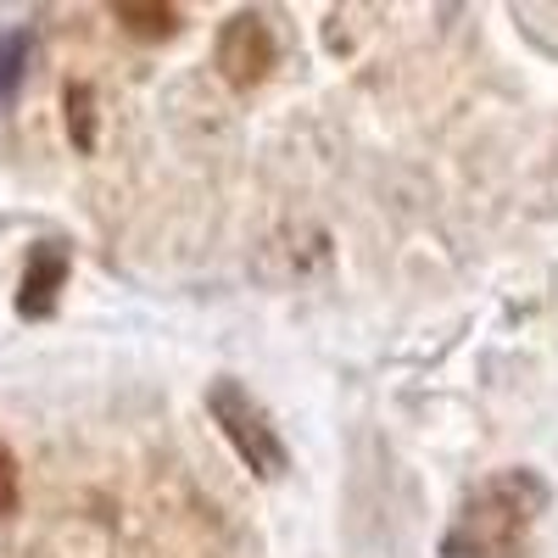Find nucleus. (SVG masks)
I'll return each instance as SVG.
<instances>
[{"mask_svg":"<svg viewBox=\"0 0 558 558\" xmlns=\"http://www.w3.org/2000/svg\"><path fill=\"white\" fill-rule=\"evenodd\" d=\"M547 481L536 470H497L486 475L441 536V558H531V531L547 514Z\"/></svg>","mask_w":558,"mask_h":558,"instance_id":"obj_1","label":"nucleus"},{"mask_svg":"<svg viewBox=\"0 0 558 558\" xmlns=\"http://www.w3.org/2000/svg\"><path fill=\"white\" fill-rule=\"evenodd\" d=\"M207 413H213V425L223 430V441L235 447V458L246 463L252 475L274 481V475L291 470V452H286V441H279L268 408H263L241 380H229V375L213 380V386H207Z\"/></svg>","mask_w":558,"mask_h":558,"instance_id":"obj_2","label":"nucleus"},{"mask_svg":"<svg viewBox=\"0 0 558 558\" xmlns=\"http://www.w3.org/2000/svg\"><path fill=\"white\" fill-rule=\"evenodd\" d=\"M274 68V34L257 12H235L218 34V73L235 84V89H252L263 84Z\"/></svg>","mask_w":558,"mask_h":558,"instance_id":"obj_3","label":"nucleus"},{"mask_svg":"<svg viewBox=\"0 0 558 558\" xmlns=\"http://www.w3.org/2000/svg\"><path fill=\"white\" fill-rule=\"evenodd\" d=\"M68 246L62 241H39L28 252V268H23V286H17V313L23 318H51L57 313V296L68 286Z\"/></svg>","mask_w":558,"mask_h":558,"instance_id":"obj_4","label":"nucleus"},{"mask_svg":"<svg viewBox=\"0 0 558 558\" xmlns=\"http://www.w3.org/2000/svg\"><path fill=\"white\" fill-rule=\"evenodd\" d=\"M112 17H118L129 34H140V39H168V34L179 28V12H173V7H157V0H118Z\"/></svg>","mask_w":558,"mask_h":558,"instance_id":"obj_5","label":"nucleus"},{"mask_svg":"<svg viewBox=\"0 0 558 558\" xmlns=\"http://www.w3.org/2000/svg\"><path fill=\"white\" fill-rule=\"evenodd\" d=\"M28 57H34L28 28L0 34V101H12V96H17V84H23V73H28Z\"/></svg>","mask_w":558,"mask_h":558,"instance_id":"obj_6","label":"nucleus"},{"mask_svg":"<svg viewBox=\"0 0 558 558\" xmlns=\"http://www.w3.org/2000/svg\"><path fill=\"white\" fill-rule=\"evenodd\" d=\"M68 129H73V146L78 151L96 146V96H89V84H73L68 89Z\"/></svg>","mask_w":558,"mask_h":558,"instance_id":"obj_7","label":"nucleus"},{"mask_svg":"<svg viewBox=\"0 0 558 558\" xmlns=\"http://www.w3.org/2000/svg\"><path fill=\"white\" fill-rule=\"evenodd\" d=\"M17 514V458L7 452V441H0V520Z\"/></svg>","mask_w":558,"mask_h":558,"instance_id":"obj_8","label":"nucleus"}]
</instances>
